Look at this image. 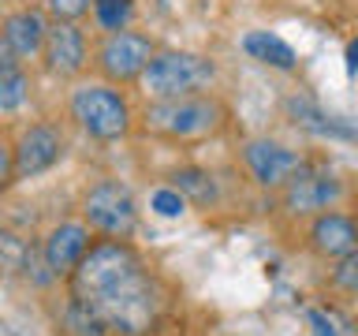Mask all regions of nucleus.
I'll return each mask as SVG.
<instances>
[{"label": "nucleus", "mask_w": 358, "mask_h": 336, "mask_svg": "<svg viewBox=\"0 0 358 336\" xmlns=\"http://www.w3.org/2000/svg\"><path fill=\"white\" fill-rule=\"evenodd\" d=\"M71 299L94 310L112 336H150L164 318V288L127 239L94 243L67 276Z\"/></svg>", "instance_id": "obj_1"}, {"label": "nucleus", "mask_w": 358, "mask_h": 336, "mask_svg": "<svg viewBox=\"0 0 358 336\" xmlns=\"http://www.w3.org/2000/svg\"><path fill=\"white\" fill-rule=\"evenodd\" d=\"M145 131L168 142H198L209 134H220L228 123V108L213 94H187V97H168L150 101L142 112Z\"/></svg>", "instance_id": "obj_2"}, {"label": "nucleus", "mask_w": 358, "mask_h": 336, "mask_svg": "<svg viewBox=\"0 0 358 336\" xmlns=\"http://www.w3.org/2000/svg\"><path fill=\"white\" fill-rule=\"evenodd\" d=\"M67 112H71V120L97 142H120V139H127L131 127H134V112L127 105V97H123L112 83L75 86L71 97H67Z\"/></svg>", "instance_id": "obj_3"}, {"label": "nucleus", "mask_w": 358, "mask_h": 336, "mask_svg": "<svg viewBox=\"0 0 358 336\" xmlns=\"http://www.w3.org/2000/svg\"><path fill=\"white\" fill-rule=\"evenodd\" d=\"M217 78V64L201 52H157L145 75L138 78L150 101L168 97H187V94H206Z\"/></svg>", "instance_id": "obj_4"}, {"label": "nucleus", "mask_w": 358, "mask_h": 336, "mask_svg": "<svg viewBox=\"0 0 358 336\" xmlns=\"http://www.w3.org/2000/svg\"><path fill=\"white\" fill-rule=\"evenodd\" d=\"M83 217L94 232L108 235V239H131L138 228V206L127 183L120 179H101L86 190L83 198Z\"/></svg>", "instance_id": "obj_5"}, {"label": "nucleus", "mask_w": 358, "mask_h": 336, "mask_svg": "<svg viewBox=\"0 0 358 336\" xmlns=\"http://www.w3.org/2000/svg\"><path fill=\"white\" fill-rule=\"evenodd\" d=\"M157 56L153 41L138 30H116L105 34L94 52V67L101 71V78L112 86H131L145 75V67Z\"/></svg>", "instance_id": "obj_6"}, {"label": "nucleus", "mask_w": 358, "mask_h": 336, "mask_svg": "<svg viewBox=\"0 0 358 336\" xmlns=\"http://www.w3.org/2000/svg\"><path fill=\"white\" fill-rule=\"evenodd\" d=\"M243 164H246V172L254 176L257 187L280 190V187H287L291 179H295L310 161H306V157H302L299 150L284 146V142L250 139V142H243Z\"/></svg>", "instance_id": "obj_7"}, {"label": "nucleus", "mask_w": 358, "mask_h": 336, "mask_svg": "<svg viewBox=\"0 0 358 336\" xmlns=\"http://www.w3.org/2000/svg\"><path fill=\"white\" fill-rule=\"evenodd\" d=\"M340 195H343V183L332 172L306 164L287 187H280V206L295 213V217H317V213L332 209Z\"/></svg>", "instance_id": "obj_8"}, {"label": "nucleus", "mask_w": 358, "mask_h": 336, "mask_svg": "<svg viewBox=\"0 0 358 336\" xmlns=\"http://www.w3.org/2000/svg\"><path fill=\"white\" fill-rule=\"evenodd\" d=\"M41 64L52 78H75L90 64V45L78 22H49V38L41 49Z\"/></svg>", "instance_id": "obj_9"}, {"label": "nucleus", "mask_w": 358, "mask_h": 336, "mask_svg": "<svg viewBox=\"0 0 358 336\" xmlns=\"http://www.w3.org/2000/svg\"><path fill=\"white\" fill-rule=\"evenodd\" d=\"M11 153H15V176L19 179L41 176L64 157V134L52 123H30L19 134V142L11 146Z\"/></svg>", "instance_id": "obj_10"}, {"label": "nucleus", "mask_w": 358, "mask_h": 336, "mask_svg": "<svg viewBox=\"0 0 358 336\" xmlns=\"http://www.w3.org/2000/svg\"><path fill=\"white\" fill-rule=\"evenodd\" d=\"M90 246H94L90 243V224H78V220L56 224L41 243V262L52 276H71Z\"/></svg>", "instance_id": "obj_11"}, {"label": "nucleus", "mask_w": 358, "mask_h": 336, "mask_svg": "<svg viewBox=\"0 0 358 336\" xmlns=\"http://www.w3.org/2000/svg\"><path fill=\"white\" fill-rule=\"evenodd\" d=\"M306 243L317 258H329V262H340L351 251H358V228L355 217H343V213H317L306 232Z\"/></svg>", "instance_id": "obj_12"}, {"label": "nucleus", "mask_w": 358, "mask_h": 336, "mask_svg": "<svg viewBox=\"0 0 358 336\" xmlns=\"http://www.w3.org/2000/svg\"><path fill=\"white\" fill-rule=\"evenodd\" d=\"M4 34L11 41L19 60H38L45 49V38H49V19H45L41 8H15L4 15Z\"/></svg>", "instance_id": "obj_13"}, {"label": "nucleus", "mask_w": 358, "mask_h": 336, "mask_svg": "<svg viewBox=\"0 0 358 336\" xmlns=\"http://www.w3.org/2000/svg\"><path fill=\"white\" fill-rule=\"evenodd\" d=\"M287 112L295 116V123L302 131H313V134H329V139H358V127L355 123H343L336 116H324V112L306 97H291L287 101Z\"/></svg>", "instance_id": "obj_14"}, {"label": "nucleus", "mask_w": 358, "mask_h": 336, "mask_svg": "<svg viewBox=\"0 0 358 336\" xmlns=\"http://www.w3.org/2000/svg\"><path fill=\"white\" fill-rule=\"evenodd\" d=\"M243 52L250 56V60L257 64H268V67H276V71H291L295 67V49H291L287 41H280L276 34H268V30H250L243 38Z\"/></svg>", "instance_id": "obj_15"}, {"label": "nucleus", "mask_w": 358, "mask_h": 336, "mask_svg": "<svg viewBox=\"0 0 358 336\" xmlns=\"http://www.w3.org/2000/svg\"><path fill=\"white\" fill-rule=\"evenodd\" d=\"M172 187L183 195L190 206H198V209H209V206H217V176L209 172V168H194V164H187V168H176L172 172Z\"/></svg>", "instance_id": "obj_16"}, {"label": "nucleus", "mask_w": 358, "mask_h": 336, "mask_svg": "<svg viewBox=\"0 0 358 336\" xmlns=\"http://www.w3.org/2000/svg\"><path fill=\"white\" fill-rule=\"evenodd\" d=\"M30 265H34V246L11 228H0V276H27Z\"/></svg>", "instance_id": "obj_17"}, {"label": "nucleus", "mask_w": 358, "mask_h": 336, "mask_svg": "<svg viewBox=\"0 0 358 336\" xmlns=\"http://www.w3.org/2000/svg\"><path fill=\"white\" fill-rule=\"evenodd\" d=\"M27 97H30V78L22 67L0 71V116H15L27 105Z\"/></svg>", "instance_id": "obj_18"}, {"label": "nucleus", "mask_w": 358, "mask_h": 336, "mask_svg": "<svg viewBox=\"0 0 358 336\" xmlns=\"http://www.w3.org/2000/svg\"><path fill=\"white\" fill-rule=\"evenodd\" d=\"M94 19L105 34L127 30L134 19V0H94Z\"/></svg>", "instance_id": "obj_19"}, {"label": "nucleus", "mask_w": 358, "mask_h": 336, "mask_svg": "<svg viewBox=\"0 0 358 336\" xmlns=\"http://www.w3.org/2000/svg\"><path fill=\"white\" fill-rule=\"evenodd\" d=\"M64 329L71 336H108V329L101 325L97 314L86 310L83 302H75V299H67V307H64Z\"/></svg>", "instance_id": "obj_20"}, {"label": "nucleus", "mask_w": 358, "mask_h": 336, "mask_svg": "<svg viewBox=\"0 0 358 336\" xmlns=\"http://www.w3.org/2000/svg\"><path fill=\"white\" fill-rule=\"evenodd\" d=\"M94 11V0H45V15L52 22H78Z\"/></svg>", "instance_id": "obj_21"}, {"label": "nucleus", "mask_w": 358, "mask_h": 336, "mask_svg": "<svg viewBox=\"0 0 358 336\" xmlns=\"http://www.w3.org/2000/svg\"><path fill=\"white\" fill-rule=\"evenodd\" d=\"M332 284L343 288V291H351V295H358V251H351L347 258H340V262H336Z\"/></svg>", "instance_id": "obj_22"}, {"label": "nucleus", "mask_w": 358, "mask_h": 336, "mask_svg": "<svg viewBox=\"0 0 358 336\" xmlns=\"http://www.w3.org/2000/svg\"><path fill=\"white\" fill-rule=\"evenodd\" d=\"M183 206H187V198L179 195L176 187H164V190H157V195H153V209L161 213V217H179Z\"/></svg>", "instance_id": "obj_23"}, {"label": "nucleus", "mask_w": 358, "mask_h": 336, "mask_svg": "<svg viewBox=\"0 0 358 336\" xmlns=\"http://www.w3.org/2000/svg\"><path fill=\"white\" fill-rule=\"evenodd\" d=\"M15 153H11L8 142H0V190H8L11 183H15Z\"/></svg>", "instance_id": "obj_24"}, {"label": "nucleus", "mask_w": 358, "mask_h": 336, "mask_svg": "<svg viewBox=\"0 0 358 336\" xmlns=\"http://www.w3.org/2000/svg\"><path fill=\"white\" fill-rule=\"evenodd\" d=\"M11 67H22V60L15 56V49H11L4 27H0V71H11Z\"/></svg>", "instance_id": "obj_25"}, {"label": "nucleus", "mask_w": 358, "mask_h": 336, "mask_svg": "<svg viewBox=\"0 0 358 336\" xmlns=\"http://www.w3.org/2000/svg\"><path fill=\"white\" fill-rule=\"evenodd\" d=\"M310 325H313V336H340L324 310H310Z\"/></svg>", "instance_id": "obj_26"}, {"label": "nucleus", "mask_w": 358, "mask_h": 336, "mask_svg": "<svg viewBox=\"0 0 358 336\" xmlns=\"http://www.w3.org/2000/svg\"><path fill=\"white\" fill-rule=\"evenodd\" d=\"M347 67H351V71H358V41L347 45Z\"/></svg>", "instance_id": "obj_27"}, {"label": "nucleus", "mask_w": 358, "mask_h": 336, "mask_svg": "<svg viewBox=\"0 0 358 336\" xmlns=\"http://www.w3.org/2000/svg\"><path fill=\"white\" fill-rule=\"evenodd\" d=\"M355 228H358V209H355Z\"/></svg>", "instance_id": "obj_28"}]
</instances>
